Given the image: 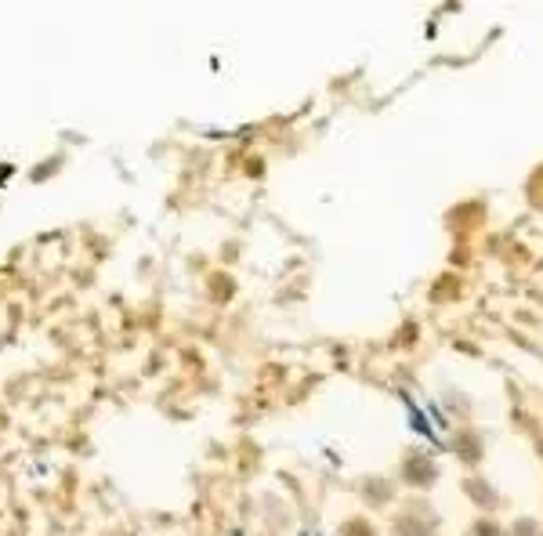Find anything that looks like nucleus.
Segmentation results:
<instances>
[{"label": "nucleus", "mask_w": 543, "mask_h": 536, "mask_svg": "<svg viewBox=\"0 0 543 536\" xmlns=\"http://www.w3.org/2000/svg\"><path fill=\"white\" fill-rule=\"evenodd\" d=\"M341 536H373V532H370L366 522H348V525L341 529Z\"/></svg>", "instance_id": "f257e3e1"}, {"label": "nucleus", "mask_w": 543, "mask_h": 536, "mask_svg": "<svg viewBox=\"0 0 543 536\" xmlns=\"http://www.w3.org/2000/svg\"><path fill=\"white\" fill-rule=\"evenodd\" d=\"M478 536H500V529L493 522H478Z\"/></svg>", "instance_id": "f03ea898"}]
</instances>
